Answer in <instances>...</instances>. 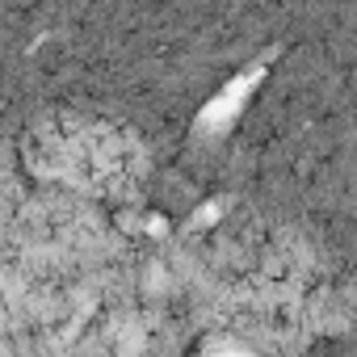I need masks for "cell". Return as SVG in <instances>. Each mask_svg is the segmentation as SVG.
<instances>
[]
</instances>
